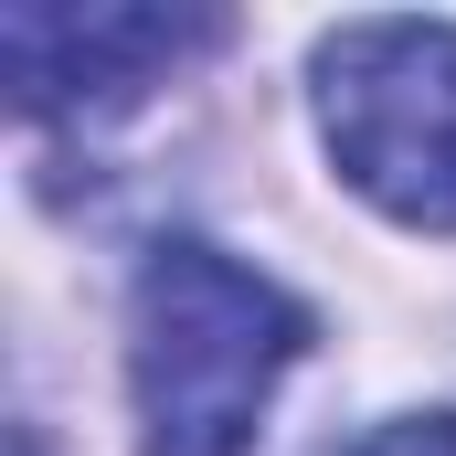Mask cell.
I'll return each mask as SVG.
<instances>
[{"label": "cell", "instance_id": "obj_2", "mask_svg": "<svg viewBox=\"0 0 456 456\" xmlns=\"http://www.w3.org/2000/svg\"><path fill=\"white\" fill-rule=\"evenodd\" d=\"M340 181L403 233H456V21H340L308 53Z\"/></svg>", "mask_w": 456, "mask_h": 456}, {"label": "cell", "instance_id": "obj_1", "mask_svg": "<svg viewBox=\"0 0 456 456\" xmlns=\"http://www.w3.org/2000/svg\"><path fill=\"white\" fill-rule=\"evenodd\" d=\"M308 350V308L244 255L170 233L127 297V393L149 456H244L287 361Z\"/></svg>", "mask_w": 456, "mask_h": 456}, {"label": "cell", "instance_id": "obj_4", "mask_svg": "<svg viewBox=\"0 0 456 456\" xmlns=\"http://www.w3.org/2000/svg\"><path fill=\"white\" fill-rule=\"evenodd\" d=\"M350 456H456V414H393V425H371Z\"/></svg>", "mask_w": 456, "mask_h": 456}, {"label": "cell", "instance_id": "obj_3", "mask_svg": "<svg viewBox=\"0 0 456 456\" xmlns=\"http://www.w3.org/2000/svg\"><path fill=\"white\" fill-rule=\"evenodd\" d=\"M202 43H224V11H149V0H107V11L11 0L0 11V64H11L21 117H117L159 75H181Z\"/></svg>", "mask_w": 456, "mask_h": 456}]
</instances>
